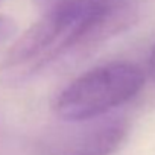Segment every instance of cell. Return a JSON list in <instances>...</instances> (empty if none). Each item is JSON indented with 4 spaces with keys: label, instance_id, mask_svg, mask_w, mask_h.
Here are the masks:
<instances>
[{
    "label": "cell",
    "instance_id": "2",
    "mask_svg": "<svg viewBox=\"0 0 155 155\" xmlns=\"http://www.w3.org/2000/svg\"><path fill=\"white\" fill-rule=\"evenodd\" d=\"M143 71L128 62L107 64L71 81L56 96L53 110L61 120L88 119L113 113L143 88Z\"/></svg>",
    "mask_w": 155,
    "mask_h": 155
},
{
    "label": "cell",
    "instance_id": "3",
    "mask_svg": "<svg viewBox=\"0 0 155 155\" xmlns=\"http://www.w3.org/2000/svg\"><path fill=\"white\" fill-rule=\"evenodd\" d=\"M128 120L107 113L88 119L62 120L41 138L44 155H113L128 135Z\"/></svg>",
    "mask_w": 155,
    "mask_h": 155
},
{
    "label": "cell",
    "instance_id": "1",
    "mask_svg": "<svg viewBox=\"0 0 155 155\" xmlns=\"http://www.w3.org/2000/svg\"><path fill=\"white\" fill-rule=\"evenodd\" d=\"M135 18L90 11L41 12V18L8 50L0 65V78L11 85L26 82L61 56L73 50L91 49L125 31Z\"/></svg>",
    "mask_w": 155,
    "mask_h": 155
},
{
    "label": "cell",
    "instance_id": "6",
    "mask_svg": "<svg viewBox=\"0 0 155 155\" xmlns=\"http://www.w3.org/2000/svg\"><path fill=\"white\" fill-rule=\"evenodd\" d=\"M149 73L152 76V79L155 81V44H153L150 56H149Z\"/></svg>",
    "mask_w": 155,
    "mask_h": 155
},
{
    "label": "cell",
    "instance_id": "5",
    "mask_svg": "<svg viewBox=\"0 0 155 155\" xmlns=\"http://www.w3.org/2000/svg\"><path fill=\"white\" fill-rule=\"evenodd\" d=\"M17 32V23L8 15H0V43L12 38Z\"/></svg>",
    "mask_w": 155,
    "mask_h": 155
},
{
    "label": "cell",
    "instance_id": "4",
    "mask_svg": "<svg viewBox=\"0 0 155 155\" xmlns=\"http://www.w3.org/2000/svg\"><path fill=\"white\" fill-rule=\"evenodd\" d=\"M41 12L90 11L97 14H125L137 17L135 0H34Z\"/></svg>",
    "mask_w": 155,
    "mask_h": 155
}]
</instances>
